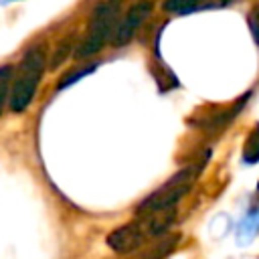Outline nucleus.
Masks as SVG:
<instances>
[{
	"label": "nucleus",
	"mask_w": 259,
	"mask_h": 259,
	"mask_svg": "<svg viewBox=\"0 0 259 259\" xmlns=\"http://www.w3.org/2000/svg\"><path fill=\"white\" fill-rule=\"evenodd\" d=\"M174 221V208L162 212L136 214L134 221L113 229L107 235V247L117 255H132L144 249L148 243L164 237Z\"/></svg>",
	"instance_id": "1"
},
{
	"label": "nucleus",
	"mask_w": 259,
	"mask_h": 259,
	"mask_svg": "<svg viewBox=\"0 0 259 259\" xmlns=\"http://www.w3.org/2000/svg\"><path fill=\"white\" fill-rule=\"evenodd\" d=\"M47 69V49L45 45H32L20 59L18 67L12 73V83H10V95H8V107L14 113H22L42 79V73Z\"/></svg>",
	"instance_id": "2"
},
{
	"label": "nucleus",
	"mask_w": 259,
	"mask_h": 259,
	"mask_svg": "<svg viewBox=\"0 0 259 259\" xmlns=\"http://www.w3.org/2000/svg\"><path fill=\"white\" fill-rule=\"evenodd\" d=\"M208 160V152L204 154V158L194 160L192 164L184 166L182 170H178L176 174H172L162 186H158L154 192H150L138 206H136V214H148V212H162V210H170L176 206V202L190 192V188L194 186V182L198 180L204 164Z\"/></svg>",
	"instance_id": "3"
},
{
	"label": "nucleus",
	"mask_w": 259,
	"mask_h": 259,
	"mask_svg": "<svg viewBox=\"0 0 259 259\" xmlns=\"http://www.w3.org/2000/svg\"><path fill=\"white\" fill-rule=\"evenodd\" d=\"M119 6H121V0H101L93 8V12L87 20L85 36L79 40V45L75 49L77 59L87 61V59L95 57L111 40L113 28L119 20Z\"/></svg>",
	"instance_id": "4"
},
{
	"label": "nucleus",
	"mask_w": 259,
	"mask_h": 259,
	"mask_svg": "<svg viewBox=\"0 0 259 259\" xmlns=\"http://www.w3.org/2000/svg\"><path fill=\"white\" fill-rule=\"evenodd\" d=\"M150 16H152V2L150 0H140V2L132 4L127 8V12L123 16H119V20H117V24L113 28L109 45L117 47V49L130 45Z\"/></svg>",
	"instance_id": "5"
},
{
	"label": "nucleus",
	"mask_w": 259,
	"mask_h": 259,
	"mask_svg": "<svg viewBox=\"0 0 259 259\" xmlns=\"http://www.w3.org/2000/svg\"><path fill=\"white\" fill-rule=\"evenodd\" d=\"M251 93H253V91H247L243 97H239L237 101H233V103H229V105L212 107V109H208V111H200V117H198L196 121H192V123H196L198 127H202V130H206V132H219V130L227 127V125L241 113V109H243L245 103L249 101Z\"/></svg>",
	"instance_id": "6"
},
{
	"label": "nucleus",
	"mask_w": 259,
	"mask_h": 259,
	"mask_svg": "<svg viewBox=\"0 0 259 259\" xmlns=\"http://www.w3.org/2000/svg\"><path fill=\"white\" fill-rule=\"evenodd\" d=\"M180 243V233H166L164 237H160L156 241V245H152L148 251H142L140 255H136L134 259H166L174 249L176 245Z\"/></svg>",
	"instance_id": "7"
},
{
	"label": "nucleus",
	"mask_w": 259,
	"mask_h": 259,
	"mask_svg": "<svg viewBox=\"0 0 259 259\" xmlns=\"http://www.w3.org/2000/svg\"><path fill=\"white\" fill-rule=\"evenodd\" d=\"M243 160L247 164H257L259 162V121L249 130L245 144H243Z\"/></svg>",
	"instance_id": "8"
},
{
	"label": "nucleus",
	"mask_w": 259,
	"mask_h": 259,
	"mask_svg": "<svg viewBox=\"0 0 259 259\" xmlns=\"http://www.w3.org/2000/svg\"><path fill=\"white\" fill-rule=\"evenodd\" d=\"M204 6V0H164L162 10L168 14H190Z\"/></svg>",
	"instance_id": "9"
},
{
	"label": "nucleus",
	"mask_w": 259,
	"mask_h": 259,
	"mask_svg": "<svg viewBox=\"0 0 259 259\" xmlns=\"http://www.w3.org/2000/svg\"><path fill=\"white\" fill-rule=\"evenodd\" d=\"M12 73H14V67L12 65H0V115L4 111V105L8 101V95H10V83H12Z\"/></svg>",
	"instance_id": "10"
},
{
	"label": "nucleus",
	"mask_w": 259,
	"mask_h": 259,
	"mask_svg": "<svg viewBox=\"0 0 259 259\" xmlns=\"http://www.w3.org/2000/svg\"><path fill=\"white\" fill-rule=\"evenodd\" d=\"M97 69V63H91V65H87V67H83V69H75V71H71V73H67L61 81H59V85H57V89H63V87H69L71 83H75L77 79H81V77H85V75H89L91 71H95Z\"/></svg>",
	"instance_id": "11"
},
{
	"label": "nucleus",
	"mask_w": 259,
	"mask_h": 259,
	"mask_svg": "<svg viewBox=\"0 0 259 259\" xmlns=\"http://www.w3.org/2000/svg\"><path fill=\"white\" fill-rule=\"evenodd\" d=\"M247 26L253 36V42L259 47V4H253L251 10L247 12Z\"/></svg>",
	"instance_id": "12"
},
{
	"label": "nucleus",
	"mask_w": 259,
	"mask_h": 259,
	"mask_svg": "<svg viewBox=\"0 0 259 259\" xmlns=\"http://www.w3.org/2000/svg\"><path fill=\"white\" fill-rule=\"evenodd\" d=\"M229 2H231V0H217L219 6H225V4H229Z\"/></svg>",
	"instance_id": "13"
},
{
	"label": "nucleus",
	"mask_w": 259,
	"mask_h": 259,
	"mask_svg": "<svg viewBox=\"0 0 259 259\" xmlns=\"http://www.w3.org/2000/svg\"><path fill=\"white\" fill-rule=\"evenodd\" d=\"M257 196H259V182H257Z\"/></svg>",
	"instance_id": "14"
}]
</instances>
